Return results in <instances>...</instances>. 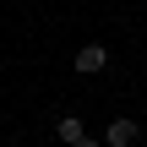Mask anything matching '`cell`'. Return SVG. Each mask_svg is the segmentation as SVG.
I'll use <instances>...</instances> for the list:
<instances>
[{
    "mask_svg": "<svg viewBox=\"0 0 147 147\" xmlns=\"http://www.w3.org/2000/svg\"><path fill=\"white\" fill-rule=\"evenodd\" d=\"M71 65H76L82 76H98V71H109V44H82V49L71 55Z\"/></svg>",
    "mask_w": 147,
    "mask_h": 147,
    "instance_id": "1",
    "label": "cell"
},
{
    "mask_svg": "<svg viewBox=\"0 0 147 147\" xmlns=\"http://www.w3.org/2000/svg\"><path fill=\"white\" fill-rule=\"evenodd\" d=\"M136 136H142V125L136 120H109V131H104V147H136Z\"/></svg>",
    "mask_w": 147,
    "mask_h": 147,
    "instance_id": "2",
    "label": "cell"
},
{
    "mask_svg": "<svg viewBox=\"0 0 147 147\" xmlns=\"http://www.w3.org/2000/svg\"><path fill=\"white\" fill-rule=\"evenodd\" d=\"M55 131H60V142L71 147V142H76V136H82V120H76V115H65V120H60V125H55Z\"/></svg>",
    "mask_w": 147,
    "mask_h": 147,
    "instance_id": "3",
    "label": "cell"
},
{
    "mask_svg": "<svg viewBox=\"0 0 147 147\" xmlns=\"http://www.w3.org/2000/svg\"><path fill=\"white\" fill-rule=\"evenodd\" d=\"M71 147H104V136H87V131H82V136H76Z\"/></svg>",
    "mask_w": 147,
    "mask_h": 147,
    "instance_id": "4",
    "label": "cell"
}]
</instances>
